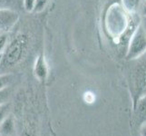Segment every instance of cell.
I'll list each match as a JSON object with an SVG mask.
<instances>
[{"label":"cell","mask_w":146,"mask_h":136,"mask_svg":"<svg viewBox=\"0 0 146 136\" xmlns=\"http://www.w3.org/2000/svg\"><path fill=\"white\" fill-rule=\"evenodd\" d=\"M2 54H0V64H1V62H2Z\"/></svg>","instance_id":"20"},{"label":"cell","mask_w":146,"mask_h":136,"mask_svg":"<svg viewBox=\"0 0 146 136\" xmlns=\"http://www.w3.org/2000/svg\"><path fill=\"white\" fill-rule=\"evenodd\" d=\"M2 34V32H1V31H0V34Z\"/></svg>","instance_id":"22"},{"label":"cell","mask_w":146,"mask_h":136,"mask_svg":"<svg viewBox=\"0 0 146 136\" xmlns=\"http://www.w3.org/2000/svg\"><path fill=\"white\" fill-rule=\"evenodd\" d=\"M136 60L138 63L131 74V91L133 95V104L146 94V53Z\"/></svg>","instance_id":"2"},{"label":"cell","mask_w":146,"mask_h":136,"mask_svg":"<svg viewBox=\"0 0 146 136\" xmlns=\"http://www.w3.org/2000/svg\"><path fill=\"white\" fill-rule=\"evenodd\" d=\"M141 14L142 16L146 17V0H144L143 5H142V7H141Z\"/></svg>","instance_id":"18"},{"label":"cell","mask_w":146,"mask_h":136,"mask_svg":"<svg viewBox=\"0 0 146 136\" xmlns=\"http://www.w3.org/2000/svg\"><path fill=\"white\" fill-rule=\"evenodd\" d=\"M4 2H7V0H0V4H2Z\"/></svg>","instance_id":"21"},{"label":"cell","mask_w":146,"mask_h":136,"mask_svg":"<svg viewBox=\"0 0 146 136\" xmlns=\"http://www.w3.org/2000/svg\"><path fill=\"white\" fill-rule=\"evenodd\" d=\"M22 136H31V134L28 133H24Z\"/></svg>","instance_id":"19"},{"label":"cell","mask_w":146,"mask_h":136,"mask_svg":"<svg viewBox=\"0 0 146 136\" xmlns=\"http://www.w3.org/2000/svg\"><path fill=\"white\" fill-rule=\"evenodd\" d=\"M15 133H16L15 120L12 115H8V116L0 123V135L14 136Z\"/></svg>","instance_id":"9"},{"label":"cell","mask_w":146,"mask_h":136,"mask_svg":"<svg viewBox=\"0 0 146 136\" xmlns=\"http://www.w3.org/2000/svg\"><path fill=\"white\" fill-rule=\"evenodd\" d=\"M7 45V36L5 33L0 34V54H3Z\"/></svg>","instance_id":"16"},{"label":"cell","mask_w":146,"mask_h":136,"mask_svg":"<svg viewBox=\"0 0 146 136\" xmlns=\"http://www.w3.org/2000/svg\"><path fill=\"white\" fill-rule=\"evenodd\" d=\"M124 8L123 9L122 7H113L109 13L110 18L108 20V25L111 29L110 32L113 36H116L117 37L120 36V34L123 32L128 23L129 17L126 16L124 12ZM126 11V10H125Z\"/></svg>","instance_id":"4"},{"label":"cell","mask_w":146,"mask_h":136,"mask_svg":"<svg viewBox=\"0 0 146 136\" xmlns=\"http://www.w3.org/2000/svg\"><path fill=\"white\" fill-rule=\"evenodd\" d=\"M28 37L25 34H19L11 43L7 45L2 55V65L5 68H10L22 61L27 53Z\"/></svg>","instance_id":"1"},{"label":"cell","mask_w":146,"mask_h":136,"mask_svg":"<svg viewBox=\"0 0 146 136\" xmlns=\"http://www.w3.org/2000/svg\"><path fill=\"white\" fill-rule=\"evenodd\" d=\"M36 7V0H24V7L27 12H33Z\"/></svg>","instance_id":"15"},{"label":"cell","mask_w":146,"mask_h":136,"mask_svg":"<svg viewBox=\"0 0 146 136\" xmlns=\"http://www.w3.org/2000/svg\"><path fill=\"white\" fill-rule=\"evenodd\" d=\"M48 0H36V7H35L34 12H41L46 7Z\"/></svg>","instance_id":"14"},{"label":"cell","mask_w":146,"mask_h":136,"mask_svg":"<svg viewBox=\"0 0 146 136\" xmlns=\"http://www.w3.org/2000/svg\"><path fill=\"white\" fill-rule=\"evenodd\" d=\"M14 74L10 73L0 74V90L10 86L14 81Z\"/></svg>","instance_id":"11"},{"label":"cell","mask_w":146,"mask_h":136,"mask_svg":"<svg viewBox=\"0 0 146 136\" xmlns=\"http://www.w3.org/2000/svg\"><path fill=\"white\" fill-rule=\"evenodd\" d=\"M139 136H140V135H139Z\"/></svg>","instance_id":"23"},{"label":"cell","mask_w":146,"mask_h":136,"mask_svg":"<svg viewBox=\"0 0 146 136\" xmlns=\"http://www.w3.org/2000/svg\"><path fill=\"white\" fill-rule=\"evenodd\" d=\"M11 94L12 90L10 88V86L0 90V105L7 103V101L9 100L10 96H11Z\"/></svg>","instance_id":"12"},{"label":"cell","mask_w":146,"mask_h":136,"mask_svg":"<svg viewBox=\"0 0 146 136\" xmlns=\"http://www.w3.org/2000/svg\"><path fill=\"white\" fill-rule=\"evenodd\" d=\"M9 111H10V104L9 103H7L5 104L0 105V123H1L8 116Z\"/></svg>","instance_id":"13"},{"label":"cell","mask_w":146,"mask_h":136,"mask_svg":"<svg viewBox=\"0 0 146 136\" xmlns=\"http://www.w3.org/2000/svg\"><path fill=\"white\" fill-rule=\"evenodd\" d=\"M140 24H141L140 15H138L137 13H131L128 18V23L126 27H125L123 32L118 37V44L120 45V47L122 50H124L125 53H126L130 40L132 38L134 32L136 31V29Z\"/></svg>","instance_id":"5"},{"label":"cell","mask_w":146,"mask_h":136,"mask_svg":"<svg viewBox=\"0 0 146 136\" xmlns=\"http://www.w3.org/2000/svg\"><path fill=\"white\" fill-rule=\"evenodd\" d=\"M34 74L39 81H44L48 74V68L44 55H39L34 65Z\"/></svg>","instance_id":"7"},{"label":"cell","mask_w":146,"mask_h":136,"mask_svg":"<svg viewBox=\"0 0 146 136\" xmlns=\"http://www.w3.org/2000/svg\"><path fill=\"white\" fill-rule=\"evenodd\" d=\"M139 135L140 136H146V121L140 125Z\"/></svg>","instance_id":"17"},{"label":"cell","mask_w":146,"mask_h":136,"mask_svg":"<svg viewBox=\"0 0 146 136\" xmlns=\"http://www.w3.org/2000/svg\"><path fill=\"white\" fill-rule=\"evenodd\" d=\"M133 108L137 123L141 125L146 121V94L137 100L133 104Z\"/></svg>","instance_id":"8"},{"label":"cell","mask_w":146,"mask_h":136,"mask_svg":"<svg viewBox=\"0 0 146 136\" xmlns=\"http://www.w3.org/2000/svg\"><path fill=\"white\" fill-rule=\"evenodd\" d=\"M19 15L15 10L2 7L0 8V31L7 32L17 23Z\"/></svg>","instance_id":"6"},{"label":"cell","mask_w":146,"mask_h":136,"mask_svg":"<svg viewBox=\"0 0 146 136\" xmlns=\"http://www.w3.org/2000/svg\"><path fill=\"white\" fill-rule=\"evenodd\" d=\"M142 0H123V7L127 12L137 13V10Z\"/></svg>","instance_id":"10"},{"label":"cell","mask_w":146,"mask_h":136,"mask_svg":"<svg viewBox=\"0 0 146 136\" xmlns=\"http://www.w3.org/2000/svg\"><path fill=\"white\" fill-rule=\"evenodd\" d=\"M146 53V30L142 24L139 25L136 31L131 38L125 53L128 61L136 60Z\"/></svg>","instance_id":"3"}]
</instances>
